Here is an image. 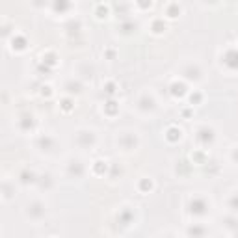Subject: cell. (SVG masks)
<instances>
[{
    "label": "cell",
    "mask_w": 238,
    "mask_h": 238,
    "mask_svg": "<svg viewBox=\"0 0 238 238\" xmlns=\"http://www.w3.org/2000/svg\"><path fill=\"white\" fill-rule=\"evenodd\" d=\"M63 108L69 110V108H71V102H69V100H65V102H63Z\"/></svg>",
    "instance_id": "6da1fadb"
}]
</instances>
